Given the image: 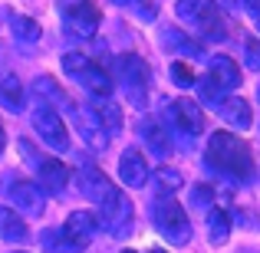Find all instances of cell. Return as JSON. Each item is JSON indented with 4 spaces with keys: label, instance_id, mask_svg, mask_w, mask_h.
Returning a JSON list of instances; mask_svg holds the SVG:
<instances>
[{
    "label": "cell",
    "instance_id": "obj_3",
    "mask_svg": "<svg viewBox=\"0 0 260 253\" xmlns=\"http://www.w3.org/2000/svg\"><path fill=\"white\" fill-rule=\"evenodd\" d=\"M63 69L83 89H89L92 95H99V99H109V95H112V79H109V73L102 69L99 63H92L89 56H83V53H66Z\"/></svg>",
    "mask_w": 260,
    "mask_h": 253
},
{
    "label": "cell",
    "instance_id": "obj_36",
    "mask_svg": "<svg viewBox=\"0 0 260 253\" xmlns=\"http://www.w3.org/2000/svg\"><path fill=\"white\" fill-rule=\"evenodd\" d=\"M122 253H135V250H122Z\"/></svg>",
    "mask_w": 260,
    "mask_h": 253
},
{
    "label": "cell",
    "instance_id": "obj_18",
    "mask_svg": "<svg viewBox=\"0 0 260 253\" xmlns=\"http://www.w3.org/2000/svg\"><path fill=\"white\" fill-rule=\"evenodd\" d=\"M217 109H221V115L231 122V128H241V132H244V128L254 125V119H250V105L244 99H237V95L221 99V105H217Z\"/></svg>",
    "mask_w": 260,
    "mask_h": 253
},
{
    "label": "cell",
    "instance_id": "obj_14",
    "mask_svg": "<svg viewBox=\"0 0 260 253\" xmlns=\"http://www.w3.org/2000/svg\"><path fill=\"white\" fill-rule=\"evenodd\" d=\"M119 174L125 181V188H145L148 181V161L139 148H125L119 158Z\"/></svg>",
    "mask_w": 260,
    "mask_h": 253
},
{
    "label": "cell",
    "instance_id": "obj_17",
    "mask_svg": "<svg viewBox=\"0 0 260 253\" xmlns=\"http://www.w3.org/2000/svg\"><path fill=\"white\" fill-rule=\"evenodd\" d=\"M26 237H30V227H26L23 217H20L13 207H0V240H7V243H23Z\"/></svg>",
    "mask_w": 260,
    "mask_h": 253
},
{
    "label": "cell",
    "instance_id": "obj_27",
    "mask_svg": "<svg viewBox=\"0 0 260 253\" xmlns=\"http://www.w3.org/2000/svg\"><path fill=\"white\" fill-rule=\"evenodd\" d=\"M165 37H168V43H172V46H181V50H188V53H201V46H198L194 40H188V37H184V33L165 30Z\"/></svg>",
    "mask_w": 260,
    "mask_h": 253
},
{
    "label": "cell",
    "instance_id": "obj_29",
    "mask_svg": "<svg viewBox=\"0 0 260 253\" xmlns=\"http://www.w3.org/2000/svg\"><path fill=\"white\" fill-rule=\"evenodd\" d=\"M172 79H175V83H181V86H191V83H194V73L188 69V63L178 59V63H172Z\"/></svg>",
    "mask_w": 260,
    "mask_h": 253
},
{
    "label": "cell",
    "instance_id": "obj_10",
    "mask_svg": "<svg viewBox=\"0 0 260 253\" xmlns=\"http://www.w3.org/2000/svg\"><path fill=\"white\" fill-rule=\"evenodd\" d=\"M63 17L79 37H92L99 20H102V13L95 10L89 0H63Z\"/></svg>",
    "mask_w": 260,
    "mask_h": 253
},
{
    "label": "cell",
    "instance_id": "obj_16",
    "mask_svg": "<svg viewBox=\"0 0 260 253\" xmlns=\"http://www.w3.org/2000/svg\"><path fill=\"white\" fill-rule=\"evenodd\" d=\"M37 174H40V184H43L46 191H63L66 184H70V168L56 158H40Z\"/></svg>",
    "mask_w": 260,
    "mask_h": 253
},
{
    "label": "cell",
    "instance_id": "obj_37",
    "mask_svg": "<svg viewBox=\"0 0 260 253\" xmlns=\"http://www.w3.org/2000/svg\"><path fill=\"white\" fill-rule=\"evenodd\" d=\"M257 99H260V86H257Z\"/></svg>",
    "mask_w": 260,
    "mask_h": 253
},
{
    "label": "cell",
    "instance_id": "obj_26",
    "mask_svg": "<svg viewBox=\"0 0 260 253\" xmlns=\"http://www.w3.org/2000/svg\"><path fill=\"white\" fill-rule=\"evenodd\" d=\"M37 89H40V92H43V95H50V99L63 102V105H70V102H73V99H66V95L59 92V86L53 83V79H37Z\"/></svg>",
    "mask_w": 260,
    "mask_h": 253
},
{
    "label": "cell",
    "instance_id": "obj_32",
    "mask_svg": "<svg viewBox=\"0 0 260 253\" xmlns=\"http://www.w3.org/2000/svg\"><path fill=\"white\" fill-rule=\"evenodd\" d=\"M244 7H247V13L254 20H260V0H244Z\"/></svg>",
    "mask_w": 260,
    "mask_h": 253
},
{
    "label": "cell",
    "instance_id": "obj_34",
    "mask_svg": "<svg viewBox=\"0 0 260 253\" xmlns=\"http://www.w3.org/2000/svg\"><path fill=\"white\" fill-rule=\"evenodd\" d=\"M4 148H7V132H4V125H0V155H4Z\"/></svg>",
    "mask_w": 260,
    "mask_h": 253
},
{
    "label": "cell",
    "instance_id": "obj_33",
    "mask_svg": "<svg viewBox=\"0 0 260 253\" xmlns=\"http://www.w3.org/2000/svg\"><path fill=\"white\" fill-rule=\"evenodd\" d=\"M112 4H119V7H132V4H142V7H152L148 0H112Z\"/></svg>",
    "mask_w": 260,
    "mask_h": 253
},
{
    "label": "cell",
    "instance_id": "obj_28",
    "mask_svg": "<svg viewBox=\"0 0 260 253\" xmlns=\"http://www.w3.org/2000/svg\"><path fill=\"white\" fill-rule=\"evenodd\" d=\"M244 56H247L250 69H260V40L257 37H250L247 43H244Z\"/></svg>",
    "mask_w": 260,
    "mask_h": 253
},
{
    "label": "cell",
    "instance_id": "obj_20",
    "mask_svg": "<svg viewBox=\"0 0 260 253\" xmlns=\"http://www.w3.org/2000/svg\"><path fill=\"white\" fill-rule=\"evenodd\" d=\"M0 102H4L7 109H13V112L23 109L26 95H23V86H20L17 76H0Z\"/></svg>",
    "mask_w": 260,
    "mask_h": 253
},
{
    "label": "cell",
    "instance_id": "obj_1",
    "mask_svg": "<svg viewBox=\"0 0 260 253\" xmlns=\"http://www.w3.org/2000/svg\"><path fill=\"white\" fill-rule=\"evenodd\" d=\"M208 165L224 171V174L237 177V181H250L254 177V155H250V145L244 138L231 132H214L208 141Z\"/></svg>",
    "mask_w": 260,
    "mask_h": 253
},
{
    "label": "cell",
    "instance_id": "obj_25",
    "mask_svg": "<svg viewBox=\"0 0 260 253\" xmlns=\"http://www.w3.org/2000/svg\"><path fill=\"white\" fill-rule=\"evenodd\" d=\"M43 243H46L53 253H76L70 243H66V237L59 234V230H46V234H43Z\"/></svg>",
    "mask_w": 260,
    "mask_h": 253
},
{
    "label": "cell",
    "instance_id": "obj_13",
    "mask_svg": "<svg viewBox=\"0 0 260 253\" xmlns=\"http://www.w3.org/2000/svg\"><path fill=\"white\" fill-rule=\"evenodd\" d=\"M168 115L184 135H201L204 132V109L191 99H175L168 105Z\"/></svg>",
    "mask_w": 260,
    "mask_h": 253
},
{
    "label": "cell",
    "instance_id": "obj_6",
    "mask_svg": "<svg viewBox=\"0 0 260 253\" xmlns=\"http://www.w3.org/2000/svg\"><path fill=\"white\" fill-rule=\"evenodd\" d=\"M33 128L53 152H70V132H66L63 119L56 115V109H50V105L33 109Z\"/></svg>",
    "mask_w": 260,
    "mask_h": 253
},
{
    "label": "cell",
    "instance_id": "obj_9",
    "mask_svg": "<svg viewBox=\"0 0 260 253\" xmlns=\"http://www.w3.org/2000/svg\"><path fill=\"white\" fill-rule=\"evenodd\" d=\"M73 119H76V132H79V138L86 141L89 148H106L109 145V135H106V128H102V122L95 119V112H92V105H76L73 102Z\"/></svg>",
    "mask_w": 260,
    "mask_h": 253
},
{
    "label": "cell",
    "instance_id": "obj_15",
    "mask_svg": "<svg viewBox=\"0 0 260 253\" xmlns=\"http://www.w3.org/2000/svg\"><path fill=\"white\" fill-rule=\"evenodd\" d=\"M208 79L217 89H237L241 86V69H237V63L231 56H214L208 66Z\"/></svg>",
    "mask_w": 260,
    "mask_h": 253
},
{
    "label": "cell",
    "instance_id": "obj_24",
    "mask_svg": "<svg viewBox=\"0 0 260 253\" xmlns=\"http://www.w3.org/2000/svg\"><path fill=\"white\" fill-rule=\"evenodd\" d=\"M155 181H158L161 197H168V194H175V191L184 184V177H181L178 168H155Z\"/></svg>",
    "mask_w": 260,
    "mask_h": 253
},
{
    "label": "cell",
    "instance_id": "obj_11",
    "mask_svg": "<svg viewBox=\"0 0 260 253\" xmlns=\"http://www.w3.org/2000/svg\"><path fill=\"white\" fill-rule=\"evenodd\" d=\"M10 201L17 204L20 217H40L46 210V194L33 181H13L10 184Z\"/></svg>",
    "mask_w": 260,
    "mask_h": 253
},
{
    "label": "cell",
    "instance_id": "obj_7",
    "mask_svg": "<svg viewBox=\"0 0 260 253\" xmlns=\"http://www.w3.org/2000/svg\"><path fill=\"white\" fill-rule=\"evenodd\" d=\"M95 230H99V217L89 214V210H73V214L66 217V224H63V230H59V234H63L66 243L79 253V250H86L89 243H92Z\"/></svg>",
    "mask_w": 260,
    "mask_h": 253
},
{
    "label": "cell",
    "instance_id": "obj_38",
    "mask_svg": "<svg viewBox=\"0 0 260 253\" xmlns=\"http://www.w3.org/2000/svg\"><path fill=\"white\" fill-rule=\"evenodd\" d=\"M152 253H165V250H152Z\"/></svg>",
    "mask_w": 260,
    "mask_h": 253
},
{
    "label": "cell",
    "instance_id": "obj_19",
    "mask_svg": "<svg viewBox=\"0 0 260 253\" xmlns=\"http://www.w3.org/2000/svg\"><path fill=\"white\" fill-rule=\"evenodd\" d=\"M139 132H142V138H145V145L152 148L155 155H172V141H168V135H165V128H161V122H155V119H145L139 125Z\"/></svg>",
    "mask_w": 260,
    "mask_h": 253
},
{
    "label": "cell",
    "instance_id": "obj_4",
    "mask_svg": "<svg viewBox=\"0 0 260 253\" xmlns=\"http://www.w3.org/2000/svg\"><path fill=\"white\" fill-rule=\"evenodd\" d=\"M155 227H158L161 237H165L168 243H175V247H181V243L191 240V221H188L184 207L175 197H161V201L155 204Z\"/></svg>",
    "mask_w": 260,
    "mask_h": 253
},
{
    "label": "cell",
    "instance_id": "obj_23",
    "mask_svg": "<svg viewBox=\"0 0 260 253\" xmlns=\"http://www.w3.org/2000/svg\"><path fill=\"white\" fill-rule=\"evenodd\" d=\"M95 119L102 122V128H106V135H115L122 128V119H119V105H112V102H102V105H92Z\"/></svg>",
    "mask_w": 260,
    "mask_h": 253
},
{
    "label": "cell",
    "instance_id": "obj_8",
    "mask_svg": "<svg viewBox=\"0 0 260 253\" xmlns=\"http://www.w3.org/2000/svg\"><path fill=\"white\" fill-rule=\"evenodd\" d=\"M132 217H135V207L125 194L115 191V197L109 204H102V221H106V230L112 237H125L132 230Z\"/></svg>",
    "mask_w": 260,
    "mask_h": 253
},
{
    "label": "cell",
    "instance_id": "obj_21",
    "mask_svg": "<svg viewBox=\"0 0 260 253\" xmlns=\"http://www.w3.org/2000/svg\"><path fill=\"white\" fill-rule=\"evenodd\" d=\"M228 237H231V214L221 210V207H214L208 214V240L217 247V243H224Z\"/></svg>",
    "mask_w": 260,
    "mask_h": 253
},
{
    "label": "cell",
    "instance_id": "obj_12",
    "mask_svg": "<svg viewBox=\"0 0 260 253\" xmlns=\"http://www.w3.org/2000/svg\"><path fill=\"white\" fill-rule=\"evenodd\" d=\"M79 191H83L89 201H95V204H109L115 197V184L109 181L99 168H92V165L79 168Z\"/></svg>",
    "mask_w": 260,
    "mask_h": 253
},
{
    "label": "cell",
    "instance_id": "obj_2",
    "mask_svg": "<svg viewBox=\"0 0 260 253\" xmlns=\"http://www.w3.org/2000/svg\"><path fill=\"white\" fill-rule=\"evenodd\" d=\"M178 17L194 26L204 40H224L228 37V26H224V17H221L214 0H178Z\"/></svg>",
    "mask_w": 260,
    "mask_h": 253
},
{
    "label": "cell",
    "instance_id": "obj_5",
    "mask_svg": "<svg viewBox=\"0 0 260 253\" xmlns=\"http://www.w3.org/2000/svg\"><path fill=\"white\" fill-rule=\"evenodd\" d=\"M119 76H122V86H125L132 105H145L148 102V86H152V73H148V63L135 53H125L119 56Z\"/></svg>",
    "mask_w": 260,
    "mask_h": 253
},
{
    "label": "cell",
    "instance_id": "obj_22",
    "mask_svg": "<svg viewBox=\"0 0 260 253\" xmlns=\"http://www.w3.org/2000/svg\"><path fill=\"white\" fill-rule=\"evenodd\" d=\"M10 30L17 33V40H23V43H37V40L43 37V30H40L37 20L20 17V13H10Z\"/></svg>",
    "mask_w": 260,
    "mask_h": 253
},
{
    "label": "cell",
    "instance_id": "obj_35",
    "mask_svg": "<svg viewBox=\"0 0 260 253\" xmlns=\"http://www.w3.org/2000/svg\"><path fill=\"white\" fill-rule=\"evenodd\" d=\"M254 23H257V30H260V20H254Z\"/></svg>",
    "mask_w": 260,
    "mask_h": 253
},
{
    "label": "cell",
    "instance_id": "obj_31",
    "mask_svg": "<svg viewBox=\"0 0 260 253\" xmlns=\"http://www.w3.org/2000/svg\"><path fill=\"white\" fill-rule=\"evenodd\" d=\"M194 201L198 204H211V201H214V191H211L208 184H198V188H194Z\"/></svg>",
    "mask_w": 260,
    "mask_h": 253
},
{
    "label": "cell",
    "instance_id": "obj_30",
    "mask_svg": "<svg viewBox=\"0 0 260 253\" xmlns=\"http://www.w3.org/2000/svg\"><path fill=\"white\" fill-rule=\"evenodd\" d=\"M198 92H201V99H204V102H217V105H221V95H217V86L211 83V79H201V89H198Z\"/></svg>",
    "mask_w": 260,
    "mask_h": 253
},
{
    "label": "cell",
    "instance_id": "obj_39",
    "mask_svg": "<svg viewBox=\"0 0 260 253\" xmlns=\"http://www.w3.org/2000/svg\"><path fill=\"white\" fill-rule=\"evenodd\" d=\"M13 253H23V250H13Z\"/></svg>",
    "mask_w": 260,
    "mask_h": 253
}]
</instances>
